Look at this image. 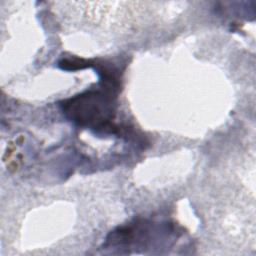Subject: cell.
Listing matches in <instances>:
<instances>
[{
	"label": "cell",
	"instance_id": "obj_1",
	"mask_svg": "<svg viewBox=\"0 0 256 256\" xmlns=\"http://www.w3.org/2000/svg\"><path fill=\"white\" fill-rule=\"evenodd\" d=\"M65 110L80 124L104 125V127L112 112L110 102L99 92H89L71 99L65 104Z\"/></svg>",
	"mask_w": 256,
	"mask_h": 256
}]
</instances>
